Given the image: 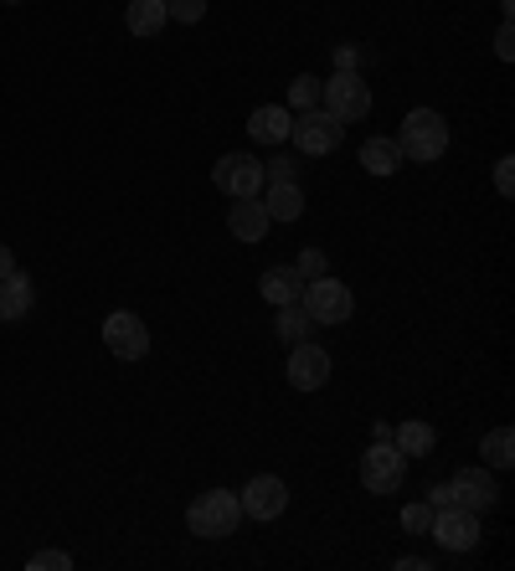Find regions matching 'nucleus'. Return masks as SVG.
<instances>
[{
    "instance_id": "f257e3e1",
    "label": "nucleus",
    "mask_w": 515,
    "mask_h": 571,
    "mask_svg": "<svg viewBox=\"0 0 515 571\" xmlns=\"http://www.w3.org/2000/svg\"><path fill=\"white\" fill-rule=\"evenodd\" d=\"M397 150H402V160H412V165H433V160H444V150H448L444 114H438V109H412V114L402 118Z\"/></svg>"
},
{
    "instance_id": "f03ea898",
    "label": "nucleus",
    "mask_w": 515,
    "mask_h": 571,
    "mask_svg": "<svg viewBox=\"0 0 515 571\" xmlns=\"http://www.w3.org/2000/svg\"><path fill=\"white\" fill-rule=\"evenodd\" d=\"M242 521V504L232 489H206V494H196V504L186 510V525H191V536H202V540H222L232 536Z\"/></svg>"
},
{
    "instance_id": "7ed1b4c3",
    "label": "nucleus",
    "mask_w": 515,
    "mask_h": 571,
    "mask_svg": "<svg viewBox=\"0 0 515 571\" xmlns=\"http://www.w3.org/2000/svg\"><path fill=\"white\" fill-rule=\"evenodd\" d=\"M320 109L335 114L341 124H356V118L371 114V88L360 83L356 68H335V78L320 83Z\"/></svg>"
},
{
    "instance_id": "20e7f679",
    "label": "nucleus",
    "mask_w": 515,
    "mask_h": 571,
    "mask_svg": "<svg viewBox=\"0 0 515 571\" xmlns=\"http://www.w3.org/2000/svg\"><path fill=\"white\" fill-rule=\"evenodd\" d=\"M299 304H305V315H309L314 324H345L351 315H356V299H351V288H345L341 278H330V273L309 278L305 294H299Z\"/></svg>"
},
{
    "instance_id": "39448f33",
    "label": "nucleus",
    "mask_w": 515,
    "mask_h": 571,
    "mask_svg": "<svg viewBox=\"0 0 515 571\" xmlns=\"http://www.w3.org/2000/svg\"><path fill=\"white\" fill-rule=\"evenodd\" d=\"M402 473H408V458L392 448V437H377L360 454V484H366V494H397L402 489Z\"/></svg>"
},
{
    "instance_id": "423d86ee",
    "label": "nucleus",
    "mask_w": 515,
    "mask_h": 571,
    "mask_svg": "<svg viewBox=\"0 0 515 571\" xmlns=\"http://www.w3.org/2000/svg\"><path fill=\"white\" fill-rule=\"evenodd\" d=\"M289 139L305 155H335L345 139V124L335 114H325V109H305V114H294Z\"/></svg>"
},
{
    "instance_id": "0eeeda50",
    "label": "nucleus",
    "mask_w": 515,
    "mask_h": 571,
    "mask_svg": "<svg viewBox=\"0 0 515 571\" xmlns=\"http://www.w3.org/2000/svg\"><path fill=\"white\" fill-rule=\"evenodd\" d=\"M428 536L438 540L444 551H474V546H480V515L464 510V504H438Z\"/></svg>"
},
{
    "instance_id": "6e6552de",
    "label": "nucleus",
    "mask_w": 515,
    "mask_h": 571,
    "mask_svg": "<svg viewBox=\"0 0 515 571\" xmlns=\"http://www.w3.org/2000/svg\"><path fill=\"white\" fill-rule=\"evenodd\" d=\"M211 185H217L222 196H232V202L258 196V191H263V160H253V155H222V160L211 165Z\"/></svg>"
},
{
    "instance_id": "1a4fd4ad",
    "label": "nucleus",
    "mask_w": 515,
    "mask_h": 571,
    "mask_svg": "<svg viewBox=\"0 0 515 571\" xmlns=\"http://www.w3.org/2000/svg\"><path fill=\"white\" fill-rule=\"evenodd\" d=\"M103 345L119 355V361H145V355H150V330H145V320H139V315H129V309H114V315L103 320Z\"/></svg>"
},
{
    "instance_id": "9d476101",
    "label": "nucleus",
    "mask_w": 515,
    "mask_h": 571,
    "mask_svg": "<svg viewBox=\"0 0 515 571\" xmlns=\"http://www.w3.org/2000/svg\"><path fill=\"white\" fill-rule=\"evenodd\" d=\"M238 504H242L248 521H278V515L289 510V489H284L278 473H258V479H248V489L238 494Z\"/></svg>"
},
{
    "instance_id": "9b49d317",
    "label": "nucleus",
    "mask_w": 515,
    "mask_h": 571,
    "mask_svg": "<svg viewBox=\"0 0 515 571\" xmlns=\"http://www.w3.org/2000/svg\"><path fill=\"white\" fill-rule=\"evenodd\" d=\"M448 500L464 504V510H474V515H484V510L500 504V484L484 469H459L448 479Z\"/></svg>"
},
{
    "instance_id": "f8f14e48",
    "label": "nucleus",
    "mask_w": 515,
    "mask_h": 571,
    "mask_svg": "<svg viewBox=\"0 0 515 571\" xmlns=\"http://www.w3.org/2000/svg\"><path fill=\"white\" fill-rule=\"evenodd\" d=\"M325 381H330V355L320 351V345H309V340L289 345V387L294 391H320Z\"/></svg>"
},
{
    "instance_id": "ddd939ff",
    "label": "nucleus",
    "mask_w": 515,
    "mask_h": 571,
    "mask_svg": "<svg viewBox=\"0 0 515 571\" xmlns=\"http://www.w3.org/2000/svg\"><path fill=\"white\" fill-rule=\"evenodd\" d=\"M227 227H232L238 242H263L268 227H274V217H268V206L258 202V196H242V202H232V212H227Z\"/></svg>"
},
{
    "instance_id": "4468645a",
    "label": "nucleus",
    "mask_w": 515,
    "mask_h": 571,
    "mask_svg": "<svg viewBox=\"0 0 515 571\" xmlns=\"http://www.w3.org/2000/svg\"><path fill=\"white\" fill-rule=\"evenodd\" d=\"M32 304H36V288H32V278H26L21 269L0 278V320H5V324L26 320V315H32Z\"/></svg>"
},
{
    "instance_id": "2eb2a0df",
    "label": "nucleus",
    "mask_w": 515,
    "mask_h": 571,
    "mask_svg": "<svg viewBox=\"0 0 515 571\" xmlns=\"http://www.w3.org/2000/svg\"><path fill=\"white\" fill-rule=\"evenodd\" d=\"M289 124H294V114L289 109H278V103H263V109H253L248 114V135L258 139V145H284L289 139Z\"/></svg>"
},
{
    "instance_id": "dca6fc26",
    "label": "nucleus",
    "mask_w": 515,
    "mask_h": 571,
    "mask_svg": "<svg viewBox=\"0 0 515 571\" xmlns=\"http://www.w3.org/2000/svg\"><path fill=\"white\" fill-rule=\"evenodd\" d=\"M258 202L268 206V217L274 221H299L305 217V185L299 181H268V196H258Z\"/></svg>"
},
{
    "instance_id": "f3484780",
    "label": "nucleus",
    "mask_w": 515,
    "mask_h": 571,
    "mask_svg": "<svg viewBox=\"0 0 515 571\" xmlns=\"http://www.w3.org/2000/svg\"><path fill=\"white\" fill-rule=\"evenodd\" d=\"M258 294L274 304H299V294H305V278H299V269H268L263 278H258Z\"/></svg>"
},
{
    "instance_id": "a211bd4d",
    "label": "nucleus",
    "mask_w": 515,
    "mask_h": 571,
    "mask_svg": "<svg viewBox=\"0 0 515 571\" xmlns=\"http://www.w3.org/2000/svg\"><path fill=\"white\" fill-rule=\"evenodd\" d=\"M360 170H366V175H397V170H402L397 139H387V135L366 139V145H360Z\"/></svg>"
},
{
    "instance_id": "6ab92c4d",
    "label": "nucleus",
    "mask_w": 515,
    "mask_h": 571,
    "mask_svg": "<svg viewBox=\"0 0 515 571\" xmlns=\"http://www.w3.org/2000/svg\"><path fill=\"white\" fill-rule=\"evenodd\" d=\"M165 0H129V11H124V26H129V36H160V26H165Z\"/></svg>"
},
{
    "instance_id": "aec40b11",
    "label": "nucleus",
    "mask_w": 515,
    "mask_h": 571,
    "mask_svg": "<svg viewBox=\"0 0 515 571\" xmlns=\"http://www.w3.org/2000/svg\"><path fill=\"white\" fill-rule=\"evenodd\" d=\"M392 448L402 458H428L438 448V433H433L428 422H402V427H392Z\"/></svg>"
},
{
    "instance_id": "412c9836",
    "label": "nucleus",
    "mask_w": 515,
    "mask_h": 571,
    "mask_svg": "<svg viewBox=\"0 0 515 571\" xmlns=\"http://www.w3.org/2000/svg\"><path fill=\"white\" fill-rule=\"evenodd\" d=\"M309 330H314V320L305 315V304H278V320H274L278 345H299Z\"/></svg>"
},
{
    "instance_id": "4be33fe9",
    "label": "nucleus",
    "mask_w": 515,
    "mask_h": 571,
    "mask_svg": "<svg viewBox=\"0 0 515 571\" xmlns=\"http://www.w3.org/2000/svg\"><path fill=\"white\" fill-rule=\"evenodd\" d=\"M480 454H484L490 469H511V464H515V433H511V427H490L484 443H480Z\"/></svg>"
},
{
    "instance_id": "5701e85b",
    "label": "nucleus",
    "mask_w": 515,
    "mask_h": 571,
    "mask_svg": "<svg viewBox=\"0 0 515 571\" xmlns=\"http://www.w3.org/2000/svg\"><path fill=\"white\" fill-rule=\"evenodd\" d=\"M289 109H294V114L320 109V78H314V72H299V78L289 83Z\"/></svg>"
},
{
    "instance_id": "b1692460",
    "label": "nucleus",
    "mask_w": 515,
    "mask_h": 571,
    "mask_svg": "<svg viewBox=\"0 0 515 571\" xmlns=\"http://www.w3.org/2000/svg\"><path fill=\"white\" fill-rule=\"evenodd\" d=\"M165 16L181 21V26H196L206 16V0H165Z\"/></svg>"
},
{
    "instance_id": "393cba45",
    "label": "nucleus",
    "mask_w": 515,
    "mask_h": 571,
    "mask_svg": "<svg viewBox=\"0 0 515 571\" xmlns=\"http://www.w3.org/2000/svg\"><path fill=\"white\" fill-rule=\"evenodd\" d=\"M402 525H408L412 536H428V525H433V504L423 500V504H408L402 510Z\"/></svg>"
},
{
    "instance_id": "a878e982",
    "label": "nucleus",
    "mask_w": 515,
    "mask_h": 571,
    "mask_svg": "<svg viewBox=\"0 0 515 571\" xmlns=\"http://www.w3.org/2000/svg\"><path fill=\"white\" fill-rule=\"evenodd\" d=\"M294 269H299V278L309 284V278H320V273H330V263H325V252H320V248H305V252H299V263H294Z\"/></svg>"
},
{
    "instance_id": "bb28decb",
    "label": "nucleus",
    "mask_w": 515,
    "mask_h": 571,
    "mask_svg": "<svg viewBox=\"0 0 515 571\" xmlns=\"http://www.w3.org/2000/svg\"><path fill=\"white\" fill-rule=\"evenodd\" d=\"M268 181H299V175H294V160L289 155H274V160H263V185Z\"/></svg>"
},
{
    "instance_id": "cd10ccee",
    "label": "nucleus",
    "mask_w": 515,
    "mask_h": 571,
    "mask_svg": "<svg viewBox=\"0 0 515 571\" xmlns=\"http://www.w3.org/2000/svg\"><path fill=\"white\" fill-rule=\"evenodd\" d=\"M68 567H72L68 551H36L32 556V571H68Z\"/></svg>"
},
{
    "instance_id": "c85d7f7f",
    "label": "nucleus",
    "mask_w": 515,
    "mask_h": 571,
    "mask_svg": "<svg viewBox=\"0 0 515 571\" xmlns=\"http://www.w3.org/2000/svg\"><path fill=\"white\" fill-rule=\"evenodd\" d=\"M495 191H500V196H505V202H511V196H515V160H511V155H505V160H500V165H495Z\"/></svg>"
},
{
    "instance_id": "c756f323",
    "label": "nucleus",
    "mask_w": 515,
    "mask_h": 571,
    "mask_svg": "<svg viewBox=\"0 0 515 571\" xmlns=\"http://www.w3.org/2000/svg\"><path fill=\"white\" fill-rule=\"evenodd\" d=\"M495 52H500V57H505V62H511V57H515V26H511V21H505V26H500V32H495Z\"/></svg>"
},
{
    "instance_id": "7c9ffc66",
    "label": "nucleus",
    "mask_w": 515,
    "mask_h": 571,
    "mask_svg": "<svg viewBox=\"0 0 515 571\" xmlns=\"http://www.w3.org/2000/svg\"><path fill=\"white\" fill-rule=\"evenodd\" d=\"M5 273H16V252L0 242V278H5Z\"/></svg>"
},
{
    "instance_id": "2f4dec72",
    "label": "nucleus",
    "mask_w": 515,
    "mask_h": 571,
    "mask_svg": "<svg viewBox=\"0 0 515 571\" xmlns=\"http://www.w3.org/2000/svg\"><path fill=\"white\" fill-rule=\"evenodd\" d=\"M335 68H356V47H341V52H335Z\"/></svg>"
},
{
    "instance_id": "473e14b6",
    "label": "nucleus",
    "mask_w": 515,
    "mask_h": 571,
    "mask_svg": "<svg viewBox=\"0 0 515 571\" xmlns=\"http://www.w3.org/2000/svg\"><path fill=\"white\" fill-rule=\"evenodd\" d=\"M5 5H21V0H5Z\"/></svg>"
}]
</instances>
